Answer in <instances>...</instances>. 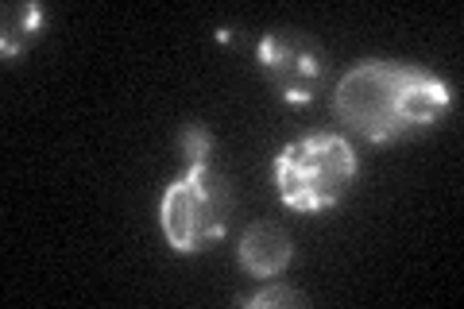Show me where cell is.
Segmentation results:
<instances>
[{
	"instance_id": "cell-1",
	"label": "cell",
	"mask_w": 464,
	"mask_h": 309,
	"mask_svg": "<svg viewBox=\"0 0 464 309\" xmlns=\"http://www.w3.org/2000/svg\"><path fill=\"white\" fill-rule=\"evenodd\" d=\"M449 85L422 66L360 63L341 78L333 109L372 143H395L430 128L449 109Z\"/></svg>"
},
{
	"instance_id": "cell-2",
	"label": "cell",
	"mask_w": 464,
	"mask_h": 309,
	"mask_svg": "<svg viewBox=\"0 0 464 309\" xmlns=\"http://www.w3.org/2000/svg\"><path fill=\"white\" fill-rule=\"evenodd\" d=\"M356 179V155L333 131H314L286 143L275 159V182L286 209H333Z\"/></svg>"
},
{
	"instance_id": "cell-3",
	"label": "cell",
	"mask_w": 464,
	"mask_h": 309,
	"mask_svg": "<svg viewBox=\"0 0 464 309\" xmlns=\"http://www.w3.org/2000/svg\"><path fill=\"white\" fill-rule=\"evenodd\" d=\"M159 217H163V237L174 252H201V247L225 237L232 217V186L213 167V159L190 163V170L179 182L167 186Z\"/></svg>"
},
{
	"instance_id": "cell-4",
	"label": "cell",
	"mask_w": 464,
	"mask_h": 309,
	"mask_svg": "<svg viewBox=\"0 0 464 309\" xmlns=\"http://www.w3.org/2000/svg\"><path fill=\"white\" fill-rule=\"evenodd\" d=\"M259 66L271 73V82L279 85V93L295 105H306L317 93V82L325 73V58L322 47L306 35V32H267L259 39Z\"/></svg>"
},
{
	"instance_id": "cell-5",
	"label": "cell",
	"mask_w": 464,
	"mask_h": 309,
	"mask_svg": "<svg viewBox=\"0 0 464 309\" xmlns=\"http://www.w3.org/2000/svg\"><path fill=\"white\" fill-rule=\"evenodd\" d=\"M290 256H295V244H290V237L271 225V220H256V225L244 228L240 237V267L256 275V278H275L279 275Z\"/></svg>"
},
{
	"instance_id": "cell-6",
	"label": "cell",
	"mask_w": 464,
	"mask_h": 309,
	"mask_svg": "<svg viewBox=\"0 0 464 309\" xmlns=\"http://www.w3.org/2000/svg\"><path fill=\"white\" fill-rule=\"evenodd\" d=\"M0 51L5 58L20 54L27 43H32L43 32V8L32 5V0H16V5H5V27H0Z\"/></svg>"
},
{
	"instance_id": "cell-7",
	"label": "cell",
	"mask_w": 464,
	"mask_h": 309,
	"mask_svg": "<svg viewBox=\"0 0 464 309\" xmlns=\"http://www.w3.org/2000/svg\"><path fill=\"white\" fill-rule=\"evenodd\" d=\"M244 305L248 309H275V305H290V309H306L310 298L306 294H298L295 286H283V283H271L264 286L259 294H252V298H244Z\"/></svg>"
},
{
	"instance_id": "cell-8",
	"label": "cell",
	"mask_w": 464,
	"mask_h": 309,
	"mask_svg": "<svg viewBox=\"0 0 464 309\" xmlns=\"http://www.w3.org/2000/svg\"><path fill=\"white\" fill-rule=\"evenodd\" d=\"M182 151L190 155V163H206L213 151V136L206 124H186L182 128Z\"/></svg>"
}]
</instances>
